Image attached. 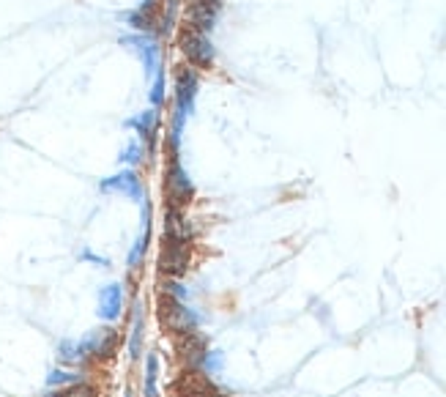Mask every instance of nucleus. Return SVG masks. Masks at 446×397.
Instances as JSON below:
<instances>
[{
	"instance_id": "obj_1",
	"label": "nucleus",
	"mask_w": 446,
	"mask_h": 397,
	"mask_svg": "<svg viewBox=\"0 0 446 397\" xmlns=\"http://www.w3.org/2000/svg\"><path fill=\"white\" fill-rule=\"evenodd\" d=\"M197 71L194 68H178L175 74V104H173V127L167 134V143H170V151H178L181 145V132H184V124L194 110V99H197Z\"/></svg>"
},
{
	"instance_id": "obj_2",
	"label": "nucleus",
	"mask_w": 446,
	"mask_h": 397,
	"mask_svg": "<svg viewBox=\"0 0 446 397\" xmlns=\"http://www.w3.org/2000/svg\"><path fill=\"white\" fill-rule=\"evenodd\" d=\"M164 195L170 200V205H175V208L189 205L192 198H194V184H192L189 173L181 165V154H178V151H170V159H167V170H164Z\"/></svg>"
},
{
	"instance_id": "obj_3",
	"label": "nucleus",
	"mask_w": 446,
	"mask_h": 397,
	"mask_svg": "<svg viewBox=\"0 0 446 397\" xmlns=\"http://www.w3.org/2000/svg\"><path fill=\"white\" fill-rule=\"evenodd\" d=\"M189 258H192V241L189 238H175V236H164L159 255V268L164 274H170L173 280L184 277L189 271Z\"/></svg>"
},
{
	"instance_id": "obj_4",
	"label": "nucleus",
	"mask_w": 446,
	"mask_h": 397,
	"mask_svg": "<svg viewBox=\"0 0 446 397\" xmlns=\"http://www.w3.org/2000/svg\"><path fill=\"white\" fill-rule=\"evenodd\" d=\"M178 47H181V52L189 58L192 66L197 68H211L214 66V44H211V38L208 34H200V31H194V28H184L181 36H178Z\"/></svg>"
},
{
	"instance_id": "obj_5",
	"label": "nucleus",
	"mask_w": 446,
	"mask_h": 397,
	"mask_svg": "<svg viewBox=\"0 0 446 397\" xmlns=\"http://www.w3.org/2000/svg\"><path fill=\"white\" fill-rule=\"evenodd\" d=\"M161 318H164V324L170 326L173 331H178V334H194L197 331V324H200V318H197V312L187 307V301H178V298L173 296H161Z\"/></svg>"
},
{
	"instance_id": "obj_6",
	"label": "nucleus",
	"mask_w": 446,
	"mask_h": 397,
	"mask_svg": "<svg viewBox=\"0 0 446 397\" xmlns=\"http://www.w3.org/2000/svg\"><path fill=\"white\" fill-rule=\"evenodd\" d=\"M124 44H127L129 50L143 61V66L148 74H157L161 68V47L159 41L154 38L151 34H137V36H127L124 38Z\"/></svg>"
},
{
	"instance_id": "obj_7",
	"label": "nucleus",
	"mask_w": 446,
	"mask_h": 397,
	"mask_svg": "<svg viewBox=\"0 0 446 397\" xmlns=\"http://www.w3.org/2000/svg\"><path fill=\"white\" fill-rule=\"evenodd\" d=\"M82 342V351L88 359H110L118 348V331L113 326H101V329H94Z\"/></svg>"
},
{
	"instance_id": "obj_8",
	"label": "nucleus",
	"mask_w": 446,
	"mask_h": 397,
	"mask_svg": "<svg viewBox=\"0 0 446 397\" xmlns=\"http://www.w3.org/2000/svg\"><path fill=\"white\" fill-rule=\"evenodd\" d=\"M101 189L104 192H118V195H127L131 200H143V181L134 170H124L118 175H110L101 181Z\"/></svg>"
},
{
	"instance_id": "obj_9",
	"label": "nucleus",
	"mask_w": 446,
	"mask_h": 397,
	"mask_svg": "<svg viewBox=\"0 0 446 397\" xmlns=\"http://www.w3.org/2000/svg\"><path fill=\"white\" fill-rule=\"evenodd\" d=\"M121 310H124V288L118 282H110L99 291V318L104 321H118L121 318Z\"/></svg>"
},
{
	"instance_id": "obj_10",
	"label": "nucleus",
	"mask_w": 446,
	"mask_h": 397,
	"mask_svg": "<svg viewBox=\"0 0 446 397\" xmlns=\"http://www.w3.org/2000/svg\"><path fill=\"white\" fill-rule=\"evenodd\" d=\"M217 11H220V8L208 6V3L192 0L189 3V28L200 31V34H211L214 25H217Z\"/></svg>"
},
{
	"instance_id": "obj_11",
	"label": "nucleus",
	"mask_w": 446,
	"mask_h": 397,
	"mask_svg": "<svg viewBox=\"0 0 446 397\" xmlns=\"http://www.w3.org/2000/svg\"><path fill=\"white\" fill-rule=\"evenodd\" d=\"M129 127H134L137 134L154 148V143H157V134H159V110L157 107H151V110H145V113H140L137 118H131L129 121Z\"/></svg>"
},
{
	"instance_id": "obj_12",
	"label": "nucleus",
	"mask_w": 446,
	"mask_h": 397,
	"mask_svg": "<svg viewBox=\"0 0 446 397\" xmlns=\"http://www.w3.org/2000/svg\"><path fill=\"white\" fill-rule=\"evenodd\" d=\"M148 244H151V205L145 203V211H143V231H140L134 247H131V252H129V268H137V266L145 261Z\"/></svg>"
},
{
	"instance_id": "obj_13",
	"label": "nucleus",
	"mask_w": 446,
	"mask_h": 397,
	"mask_svg": "<svg viewBox=\"0 0 446 397\" xmlns=\"http://www.w3.org/2000/svg\"><path fill=\"white\" fill-rule=\"evenodd\" d=\"M164 236H175V238H189L192 241V225L184 217V208L170 205L164 214Z\"/></svg>"
},
{
	"instance_id": "obj_14",
	"label": "nucleus",
	"mask_w": 446,
	"mask_h": 397,
	"mask_svg": "<svg viewBox=\"0 0 446 397\" xmlns=\"http://www.w3.org/2000/svg\"><path fill=\"white\" fill-rule=\"evenodd\" d=\"M143 334H145V315L143 307L134 304V318H131V334H129V356L137 362L143 356Z\"/></svg>"
},
{
	"instance_id": "obj_15",
	"label": "nucleus",
	"mask_w": 446,
	"mask_h": 397,
	"mask_svg": "<svg viewBox=\"0 0 446 397\" xmlns=\"http://www.w3.org/2000/svg\"><path fill=\"white\" fill-rule=\"evenodd\" d=\"M157 384H159V356L151 351V354L145 356V384H143V395H145V397H159Z\"/></svg>"
},
{
	"instance_id": "obj_16",
	"label": "nucleus",
	"mask_w": 446,
	"mask_h": 397,
	"mask_svg": "<svg viewBox=\"0 0 446 397\" xmlns=\"http://www.w3.org/2000/svg\"><path fill=\"white\" fill-rule=\"evenodd\" d=\"M58 359L64 364H82L88 356L82 351V342H74V340H64L58 345Z\"/></svg>"
},
{
	"instance_id": "obj_17",
	"label": "nucleus",
	"mask_w": 446,
	"mask_h": 397,
	"mask_svg": "<svg viewBox=\"0 0 446 397\" xmlns=\"http://www.w3.org/2000/svg\"><path fill=\"white\" fill-rule=\"evenodd\" d=\"M41 397H96V387L80 381V384H71V387H58V389H52V392Z\"/></svg>"
},
{
	"instance_id": "obj_18",
	"label": "nucleus",
	"mask_w": 446,
	"mask_h": 397,
	"mask_svg": "<svg viewBox=\"0 0 446 397\" xmlns=\"http://www.w3.org/2000/svg\"><path fill=\"white\" fill-rule=\"evenodd\" d=\"M80 381H82V375H77V373H71V370H52V373L47 375V384H50L52 389L71 387V384H80Z\"/></svg>"
},
{
	"instance_id": "obj_19",
	"label": "nucleus",
	"mask_w": 446,
	"mask_h": 397,
	"mask_svg": "<svg viewBox=\"0 0 446 397\" xmlns=\"http://www.w3.org/2000/svg\"><path fill=\"white\" fill-rule=\"evenodd\" d=\"M200 367H203L206 373L217 375V373L222 370V351H206V354H203V362H200Z\"/></svg>"
},
{
	"instance_id": "obj_20",
	"label": "nucleus",
	"mask_w": 446,
	"mask_h": 397,
	"mask_svg": "<svg viewBox=\"0 0 446 397\" xmlns=\"http://www.w3.org/2000/svg\"><path fill=\"white\" fill-rule=\"evenodd\" d=\"M140 159H143V145H140V143L134 140V143H129L127 151L121 154V162H124V165L134 167V165H140Z\"/></svg>"
},
{
	"instance_id": "obj_21",
	"label": "nucleus",
	"mask_w": 446,
	"mask_h": 397,
	"mask_svg": "<svg viewBox=\"0 0 446 397\" xmlns=\"http://www.w3.org/2000/svg\"><path fill=\"white\" fill-rule=\"evenodd\" d=\"M151 101H154V107H159L161 101H164V71H157L154 74V88H151Z\"/></svg>"
},
{
	"instance_id": "obj_22",
	"label": "nucleus",
	"mask_w": 446,
	"mask_h": 397,
	"mask_svg": "<svg viewBox=\"0 0 446 397\" xmlns=\"http://www.w3.org/2000/svg\"><path fill=\"white\" fill-rule=\"evenodd\" d=\"M184 397H222V395H220V392H217L211 384H197V387H192V389Z\"/></svg>"
},
{
	"instance_id": "obj_23",
	"label": "nucleus",
	"mask_w": 446,
	"mask_h": 397,
	"mask_svg": "<svg viewBox=\"0 0 446 397\" xmlns=\"http://www.w3.org/2000/svg\"><path fill=\"white\" fill-rule=\"evenodd\" d=\"M200 3H208V6H214V8H220V6H222V0H200Z\"/></svg>"
},
{
	"instance_id": "obj_24",
	"label": "nucleus",
	"mask_w": 446,
	"mask_h": 397,
	"mask_svg": "<svg viewBox=\"0 0 446 397\" xmlns=\"http://www.w3.org/2000/svg\"><path fill=\"white\" fill-rule=\"evenodd\" d=\"M127 397H129V395H127Z\"/></svg>"
}]
</instances>
